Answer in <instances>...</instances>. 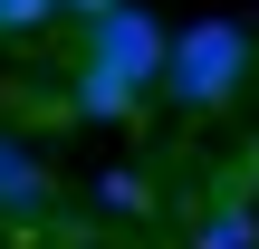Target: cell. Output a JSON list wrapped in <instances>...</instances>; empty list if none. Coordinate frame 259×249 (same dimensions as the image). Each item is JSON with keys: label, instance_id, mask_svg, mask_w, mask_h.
Wrapping results in <instances>:
<instances>
[{"label": "cell", "instance_id": "52a82bcc", "mask_svg": "<svg viewBox=\"0 0 259 249\" xmlns=\"http://www.w3.org/2000/svg\"><path fill=\"white\" fill-rule=\"evenodd\" d=\"M67 10L58 0H0V38H38V29H58Z\"/></svg>", "mask_w": 259, "mask_h": 249}, {"label": "cell", "instance_id": "8992f818", "mask_svg": "<svg viewBox=\"0 0 259 249\" xmlns=\"http://www.w3.org/2000/svg\"><path fill=\"white\" fill-rule=\"evenodd\" d=\"M96 202H106V211H144V202H154L144 163H115V173H96Z\"/></svg>", "mask_w": 259, "mask_h": 249}, {"label": "cell", "instance_id": "6da1fadb", "mask_svg": "<svg viewBox=\"0 0 259 249\" xmlns=\"http://www.w3.org/2000/svg\"><path fill=\"white\" fill-rule=\"evenodd\" d=\"M259 67V38L240 19H192L183 38H173V58H163V96L183 106V115H221L240 86H250Z\"/></svg>", "mask_w": 259, "mask_h": 249}, {"label": "cell", "instance_id": "ba28073f", "mask_svg": "<svg viewBox=\"0 0 259 249\" xmlns=\"http://www.w3.org/2000/svg\"><path fill=\"white\" fill-rule=\"evenodd\" d=\"M58 10H67V19L87 29V19H106V10H125V0H58Z\"/></svg>", "mask_w": 259, "mask_h": 249}, {"label": "cell", "instance_id": "7a4b0ae2", "mask_svg": "<svg viewBox=\"0 0 259 249\" xmlns=\"http://www.w3.org/2000/svg\"><path fill=\"white\" fill-rule=\"evenodd\" d=\"M87 67H106V77H125V86H163V58H173V29L144 10V0H125V10H106V19H87V48H77Z\"/></svg>", "mask_w": 259, "mask_h": 249}, {"label": "cell", "instance_id": "5b68a950", "mask_svg": "<svg viewBox=\"0 0 259 249\" xmlns=\"http://www.w3.org/2000/svg\"><path fill=\"white\" fill-rule=\"evenodd\" d=\"M192 249H259V202L250 192H221V202L192 221Z\"/></svg>", "mask_w": 259, "mask_h": 249}, {"label": "cell", "instance_id": "3957f363", "mask_svg": "<svg viewBox=\"0 0 259 249\" xmlns=\"http://www.w3.org/2000/svg\"><path fill=\"white\" fill-rule=\"evenodd\" d=\"M48 202H58V173L38 163V144H19L0 125V221H38Z\"/></svg>", "mask_w": 259, "mask_h": 249}, {"label": "cell", "instance_id": "277c9868", "mask_svg": "<svg viewBox=\"0 0 259 249\" xmlns=\"http://www.w3.org/2000/svg\"><path fill=\"white\" fill-rule=\"evenodd\" d=\"M135 106H144V86H125V77H106V67L77 58V77H67V115H87V125H125Z\"/></svg>", "mask_w": 259, "mask_h": 249}]
</instances>
